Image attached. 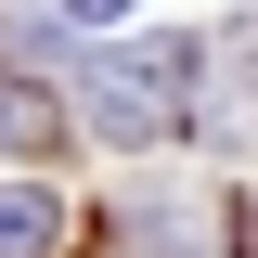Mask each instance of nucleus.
Listing matches in <instances>:
<instances>
[{
	"label": "nucleus",
	"instance_id": "obj_1",
	"mask_svg": "<svg viewBox=\"0 0 258 258\" xmlns=\"http://www.w3.org/2000/svg\"><path fill=\"white\" fill-rule=\"evenodd\" d=\"M194 64H207V39H116V52L91 64V129L116 142V155L168 142L181 103H194Z\"/></svg>",
	"mask_w": 258,
	"mask_h": 258
},
{
	"label": "nucleus",
	"instance_id": "obj_2",
	"mask_svg": "<svg viewBox=\"0 0 258 258\" xmlns=\"http://www.w3.org/2000/svg\"><path fill=\"white\" fill-rule=\"evenodd\" d=\"M52 245H64V207L39 181H0V258H52Z\"/></svg>",
	"mask_w": 258,
	"mask_h": 258
},
{
	"label": "nucleus",
	"instance_id": "obj_3",
	"mask_svg": "<svg viewBox=\"0 0 258 258\" xmlns=\"http://www.w3.org/2000/svg\"><path fill=\"white\" fill-rule=\"evenodd\" d=\"M39 142H52V103L26 78H0V155H39Z\"/></svg>",
	"mask_w": 258,
	"mask_h": 258
},
{
	"label": "nucleus",
	"instance_id": "obj_4",
	"mask_svg": "<svg viewBox=\"0 0 258 258\" xmlns=\"http://www.w3.org/2000/svg\"><path fill=\"white\" fill-rule=\"evenodd\" d=\"M64 13H78V26H103V13H129V0H64Z\"/></svg>",
	"mask_w": 258,
	"mask_h": 258
}]
</instances>
